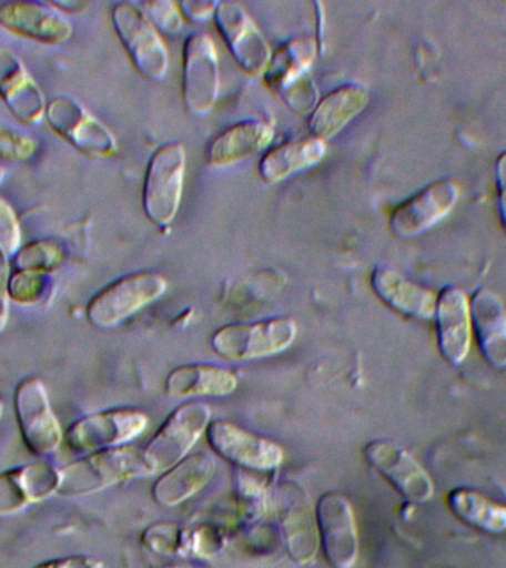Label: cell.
Segmentation results:
<instances>
[{
  "instance_id": "obj_39",
  "label": "cell",
  "mask_w": 506,
  "mask_h": 568,
  "mask_svg": "<svg viewBox=\"0 0 506 568\" xmlns=\"http://www.w3.org/2000/svg\"><path fill=\"white\" fill-rule=\"evenodd\" d=\"M220 2H204V0H185L180 4L182 16L193 22H204L215 16Z\"/></svg>"
},
{
  "instance_id": "obj_38",
  "label": "cell",
  "mask_w": 506,
  "mask_h": 568,
  "mask_svg": "<svg viewBox=\"0 0 506 568\" xmlns=\"http://www.w3.org/2000/svg\"><path fill=\"white\" fill-rule=\"evenodd\" d=\"M9 274H11V264L8 257L0 253V333H3L9 322Z\"/></svg>"
},
{
  "instance_id": "obj_11",
  "label": "cell",
  "mask_w": 506,
  "mask_h": 568,
  "mask_svg": "<svg viewBox=\"0 0 506 568\" xmlns=\"http://www.w3.org/2000/svg\"><path fill=\"white\" fill-rule=\"evenodd\" d=\"M459 195V185L452 178L429 182L393 209L388 221L391 233L402 240L428 233L451 215Z\"/></svg>"
},
{
  "instance_id": "obj_30",
  "label": "cell",
  "mask_w": 506,
  "mask_h": 568,
  "mask_svg": "<svg viewBox=\"0 0 506 568\" xmlns=\"http://www.w3.org/2000/svg\"><path fill=\"white\" fill-rule=\"evenodd\" d=\"M64 257V247L55 240H36L17 252L12 257L11 268L51 274L62 264Z\"/></svg>"
},
{
  "instance_id": "obj_12",
  "label": "cell",
  "mask_w": 506,
  "mask_h": 568,
  "mask_svg": "<svg viewBox=\"0 0 506 568\" xmlns=\"http://www.w3.org/2000/svg\"><path fill=\"white\" fill-rule=\"evenodd\" d=\"M318 544L331 568H353L357 562L360 540L353 506L340 493L318 497L314 509Z\"/></svg>"
},
{
  "instance_id": "obj_41",
  "label": "cell",
  "mask_w": 506,
  "mask_h": 568,
  "mask_svg": "<svg viewBox=\"0 0 506 568\" xmlns=\"http://www.w3.org/2000/svg\"><path fill=\"white\" fill-rule=\"evenodd\" d=\"M153 568H191L189 564L182 561H171L164 564H158V566H153Z\"/></svg>"
},
{
  "instance_id": "obj_15",
  "label": "cell",
  "mask_w": 506,
  "mask_h": 568,
  "mask_svg": "<svg viewBox=\"0 0 506 568\" xmlns=\"http://www.w3.org/2000/svg\"><path fill=\"white\" fill-rule=\"evenodd\" d=\"M431 322H434L435 342L444 362L453 367L464 364L473 346L469 295L461 287L444 286L437 292Z\"/></svg>"
},
{
  "instance_id": "obj_23",
  "label": "cell",
  "mask_w": 506,
  "mask_h": 568,
  "mask_svg": "<svg viewBox=\"0 0 506 568\" xmlns=\"http://www.w3.org/2000/svg\"><path fill=\"white\" fill-rule=\"evenodd\" d=\"M371 102V93L360 83H345L328 92L308 119L311 136L327 141L344 131L355 118H358Z\"/></svg>"
},
{
  "instance_id": "obj_21",
  "label": "cell",
  "mask_w": 506,
  "mask_h": 568,
  "mask_svg": "<svg viewBox=\"0 0 506 568\" xmlns=\"http://www.w3.org/2000/svg\"><path fill=\"white\" fill-rule=\"evenodd\" d=\"M0 98L21 123L33 126L44 119L47 101L42 89L20 58L3 47H0Z\"/></svg>"
},
{
  "instance_id": "obj_13",
  "label": "cell",
  "mask_w": 506,
  "mask_h": 568,
  "mask_svg": "<svg viewBox=\"0 0 506 568\" xmlns=\"http://www.w3.org/2000/svg\"><path fill=\"white\" fill-rule=\"evenodd\" d=\"M220 95V60L211 36L193 33L184 43L182 98L185 110L203 118L213 110Z\"/></svg>"
},
{
  "instance_id": "obj_36",
  "label": "cell",
  "mask_w": 506,
  "mask_h": 568,
  "mask_svg": "<svg viewBox=\"0 0 506 568\" xmlns=\"http://www.w3.org/2000/svg\"><path fill=\"white\" fill-rule=\"evenodd\" d=\"M21 248V226L11 204L0 195V253L9 257Z\"/></svg>"
},
{
  "instance_id": "obj_19",
  "label": "cell",
  "mask_w": 506,
  "mask_h": 568,
  "mask_svg": "<svg viewBox=\"0 0 506 568\" xmlns=\"http://www.w3.org/2000/svg\"><path fill=\"white\" fill-rule=\"evenodd\" d=\"M473 342L483 362L495 371L506 368V306L497 293L487 287L469 295Z\"/></svg>"
},
{
  "instance_id": "obj_37",
  "label": "cell",
  "mask_w": 506,
  "mask_h": 568,
  "mask_svg": "<svg viewBox=\"0 0 506 568\" xmlns=\"http://www.w3.org/2000/svg\"><path fill=\"white\" fill-rule=\"evenodd\" d=\"M493 178H495L497 217H499L502 230L506 234V150L500 151L495 160Z\"/></svg>"
},
{
  "instance_id": "obj_42",
  "label": "cell",
  "mask_w": 506,
  "mask_h": 568,
  "mask_svg": "<svg viewBox=\"0 0 506 568\" xmlns=\"http://www.w3.org/2000/svg\"><path fill=\"white\" fill-rule=\"evenodd\" d=\"M3 180H4V171L2 168H0V185H2Z\"/></svg>"
},
{
  "instance_id": "obj_34",
  "label": "cell",
  "mask_w": 506,
  "mask_h": 568,
  "mask_svg": "<svg viewBox=\"0 0 506 568\" xmlns=\"http://www.w3.org/2000/svg\"><path fill=\"white\" fill-rule=\"evenodd\" d=\"M144 16L149 18L154 29L169 38H176L184 29V18L180 9L168 0H154V2L138 3Z\"/></svg>"
},
{
  "instance_id": "obj_10",
  "label": "cell",
  "mask_w": 506,
  "mask_h": 568,
  "mask_svg": "<svg viewBox=\"0 0 506 568\" xmlns=\"http://www.w3.org/2000/svg\"><path fill=\"white\" fill-rule=\"evenodd\" d=\"M363 457L406 504L422 505L433 499L435 488L428 470L398 443L373 439L364 446Z\"/></svg>"
},
{
  "instance_id": "obj_7",
  "label": "cell",
  "mask_w": 506,
  "mask_h": 568,
  "mask_svg": "<svg viewBox=\"0 0 506 568\" xmlns=\"http://www.w3.org/2000/svg\"><path fill=\"white\" fill-rule=\"evenodd\" d=\"M149 424V417L136 408H111L93 413L74 422L65 433V444L78 455L128 446L140 437Z\"/></svg>"
},
{
  "instance_id": "obj_27",
  "label": "cell",
  "mask_w": 506,
  "mask_h": 568,
  "mask_svg": "<svg viewBox=\"0 0 506 568\" xmlns=\"http://www.w3.org/2000/svg\"><path fill=\"white\" fill-rule=\"evenodd\" d=\"M317 53V43L308 36L287 40L271 55L269 67L262 74L265 83L269 84L271 91L283 97L284 93L306 79V73L313 65Z\"/></svg>"
},
{
  "instance_id": "obj_43",
  "label": "cell",
  "mask_w": 506,
  "mask_h": 568,
  "mask_svg": "<svg viewBox=\"0 0 506 568\" xmlns=\"http://www.w3.org/2000/svg\"><path fill=\"white\" fill-rule=\"evenodd\" d=\"M3 415V403L0 402V417H2Z\"/></svg>"
},
{
  "instance_id": "obj_25",
  "label": "cell",
  "mask_w": 506,
  "mask_h": 568,
  "mask_svg": "<svg viewBox=\"0 0 506 568\" xmlns=\"http://www.w3.org/2000/svg\"><path fill=\"white\" fill-rule=\"evenodd\" d=\"M237 386L239 377L229 368L195 363L173 368L166 377L164 389L172 398H221L229 397Z\"/></svg>"
},
{
  "instance_id": "obj_6",
  "label": "cell",
  "mask_w": 506,
  "mask_h": 568,
  "mask_svg": "<svg viewBox=\"0 0 506 568\" xmlns=\"http://www.w3.org/2000/svg\"><path fill=\"white\" fill-rule=\"evenodd\" d=\"M111 21L138 73L153 82H163L169 70L166 47L138 3H115Z\"/></svg>"
},
{
  "instance_id": "obj_2",
  "label": "cell",
  "mask_w": 506,
  "mask_h": 568,
  "mask_svg": "<svg viewBox=\"0 0 506 568\" xmlns=\"http://www.w3.org/2000/svg\"><path fill=\"white\" fill-rule=\"evenodd\" d=\"M166 291L168 282L162 274L142 271L123 275L89 301L88 322L102 331L118 327L145 306L154 304Z\"/></svg>"
},
{
  "instance_id": "obj_33",
  "label": "cell",
  "mask_w": 506,
  "mask_h": 568,
  "mask_svg": "<svg viewBox=\"0 0 506 568\" xmlns=\"http://www.w3.org/2000/svg\"><path fill=\"white\" fill-rule=\"evenodd\" d=\"M39 142L29 133L13 126L0 118V160L4 162H27L38 153Z\"/></svg>"
},
{
  "instance_id": "obj_31",
  "label": "cell",
  "mask_w": 506,
  "mask_h": 568,
  "mask_svg": "<svg viewBox=\"0 0 506 568\" xmlns=\"http://www.w3.org/2000/svg\"><path fill=\"white\" fill-rule=\"evenodd\" d=\"M141 541L149 557L175 558L189 554L186 531L178 524H154L142 532Z\"/></svg>"
},
{
  "instance_id": "obj_40",
  "label": "cell",
  "mask_w": 506,
  "mask_h": 568,
  "mask_svg": "<svg viewBox=\"0 0 506 568\" xmlns=\"http://www.w3.org/2000/svg\"><path fill=\"white\" fill-rule=\"evenodd\" d=\"M33 568H104V564L93 557L73 555V557L51 559V561H44Z\"/></svg>"
},
{
  "instance_id": "obj_3",
  "label": "cell",
  "mask_w": 506,
  "mask_h": 568,
  "mask_svg": "<svg viewBox=\"0 0 506 568\" xmlns=\"http://www.w3.org/2000/svg\"><path fill=\"white\" fill-rule=\"evenodd\" d=\"M297 335L295 320L273 317L253 323L225 324L213 333L212 349L230 362L273 357L291 348Z\"/></svg>"
},
{
  "instance_id": "obj_35",
  "label": "cell",
  "mask_w": 506,
  "mask_h": 568,
  "mask_svg": "<svg viewBox=\"0 0 506 568\" xmlns=\"http://www.w3.org/2000/svg\"><path fill=\"white\" fill-rule=\"evenodd\" d=\"M224 536L220 528L212 524H203L194 530L186 531V549L189 552L198 555L199 558L215 557L224 548Z\"/></svg>"
},
{
  "instance_id": "obj_8",
  "label": "cell",
  "mask_w": 506,
  "mask_h": 568,
  "mask_svg": "<svg viewBox=\"0 0 506 568\" xmlns=\"http://www.w3.org/2000/svg\"><path fill=\"white\" fill-rule=\"evenodd\" d=\"M44 119L57 135L88 158H110L118 151L113 132L74 98L53 97L47 104Z\"/></svg>"
},
{
  "instance_id": "obj_5",
  "label": "cell",
  "mask_w": 506,
  "mask_h": 568,
  "mask_svg": "<svg viewBox=\"0 0 506 568\" xmlns=\"http://www.w3.org/2000/svg\"><path fill=\"white\" fill-rule=\"evenodd\" d=\"M211 407L202 403H185L166 417L144 448L153 474L171 469L185 459L199 438L211 425Z\"/></svg>"
},
{
  "instance_id": "obj_26",
  "label": "cell",
  "mask_w": 506,
  "mask_h": 568,
  "mask_svg": "<svg viewBox=\"0 0 506 568\" xmlns=\"http://www.w3.org/2000/svg\"><path fill=\"white\" fill-rule=\"evenodd\" d=\"M326 150V144L318 138H297L266 151L262 155L257 171L266 184H279L295 173L322 162Z\"/></svg>"
},
{
  "instance_id": "obj_29",
  "label": "cell",
  "mask_w": 506,
  "mask_h": 568,
  "mask_svg": "<svg viewBox=\"0 0 506 568\" xmlns=\"http://www.w3.org/2000/svg\"><path fill=\"white\" fill-rule=\"evenodd\" d=\"M284 540L291 557L300 564L314 559L318 549V532L315 517L304 506L287 509L282 518Z\"/></svg>"
},
{
  "instance_id": "obj_16",
  "label": "cell",
  "mask_w": 506,
  "mask_h": 568,
  "mask_svg": "<svg viewBox=\"0 0 506 568\" xmlns=\"http://www.w3.org/2000/svg\"><path fill=\"white\" fill-rule=\"evenodd\" d=\"M213 17L240 69L251 75L264 74L273 53L246 9L235 2H220Z\"/></svg>"
},
{
  "instance_id": "obj_24",
  "label": "cell",
  "mask_w": 506,
  "mask_h": 568,
  "mask_svg": "<svg viewBox=\"0 0 506 568\" xmlns=\"http://www.w3.org/2000/svg\"><path fill=\"white\" fill-rule=\"evenodd\" d=\"M215 469V460L206 453L186 456L171 469L164 470L151 488V496L163 508H175L206 487Z\"/></svg>"
},
{
  "instance_id": "obj_32",
  "label": "cell",
  "mask_w": 506,
  "mask_h": 568,
  "mask_svg": "<svg viewBox=\"0 0 506 568\" xmlns=\"http://www.w3.org/2000/svg\"><path fill=\"white\" fill-rule=\"evenodd\" d=\"M51 274L38 271L11 270L9 274V300L20 305H36L52 295Z\"/></svg>"
},
{
  "instance_id": "obj_20",
  "label": "cell",
  "mask_w": 506,
  "mask_h": 568,
  "mask_svg": "<svg viewBox=\"0 0 506 568\" xmlns=\"http://www.w3.org/2000/svg\"><path fill=\"white\" fill-rule=\"evenodd\" d=\"M371 287L377 300L407 320L431 322L437 292L421 286L388 265H376L371 274Z\"/></svg>"
},
{
  "instance_id": "obj_1",
  "label": "cell",
  "mask_w": 506,
  "mask_h": 568,
  "mask_svg": "<svg viewBox=\"0 0 506 568\" xmlns=\"http://www.w3.org/2000/svg\"><path fill=\"white\" fill-rule=\"evenodd\" d=\"M154 475L144 450L131 446L109 448L87 455L61 469L58 496L80 497L95 495L133 478Z\"/></svg>"
},
{
  "instance_id": "obj_22",
  "label": "cell",
  "mask_w": 506,
  "mask_h": 568,
  "mask_svg": "<svg viewBox=\"0 0 506 568\" xmlns=\"http://www.w3.org/2000/svg\"><path fill=\"white\" fill-rule=\"evenodd\" d=\"M274 136L273 124L264 120L247 119L234 123L209 144L206 164L215 169L233 166L264 151Z\"/></svg>"
},
{
  "instance_id": "obj_18",
  "label": "cell",
  "mask_w": 506,
  "mask_h": 568,
  "mask_svg": "<svg viewBox=\"0 0 506 568\" xmlns=\"http://www.w3.org/2000/svg\"><path fill=\"white\" fill-rule=\"evenodd\" d=\"M60 484L61 469L48 462H33L0 474V518L12 517L57 495Z\"/></svg>"
},
{
  "instance_id": "obj_9",
  "label": "cell",
  "mask_w": 506,
  "mask_h": 568,
  "mask_svg": "<svg viewBox=\"0 0 506 568\" xmlns=\"http://www.w3.org/2000/svg\"><path fill=\"white\" fill-rule=\"evenodd\" d=\"M13 410L22 442L30 453L39 457L57 453L64 435L49 403L47 386L39 377L20 382L13 395Z\"/></svg>"
},
{
  "instance_id": "obj_28",
  "label": "cell",
  "mask_w": 506,
  "mask_h": 568,
  "mask_svg": "<svg viewBox=\"0 0 506 568\" xmlns=\"http://www.w3.org/2000/svg\"><path fill=\"white\" fill-rule=\"evenodd\" d=\"M448 513L461 521L487 535L506 531V505L490 499L470 487H455L446 495Z\"/></svg>"
},
{
  "instance_id": "obj_14",
  "label": "cell",
  "mask_w": 506,
  "mask_h": 568,
  "mask_svg": "<svg viewBox=\"0 0 506 568\" xmlns=\"http://www.w3.org/2000/svg\"><path fill=\"white\" fill-rule=\"evenodd\" d=\"M209 447L240 468L270 473L284 459L283 448L271 439L261 437L229 420H213L206 430Z\"/></svg>"
},
{
  "instance_id": "obj_4",
  "label": "cell",
  "mask_w": 506,
  "mask_h": 568,
  "mask_svg": "<svg viewBox=\"0 0 506 568\" xmlns=\"http://www.w3.org/2000/svg\"><path fill=\"white\" fill-rule=\"evenodd\" d=\"M186 171L184 144L160 145L150 158L142 186L145 216L158 226H169L180 212Z\"/></svg>"
},
{
  "instance_id": "obj_17",
  "label": "cell",
  "mask_w": 506,
  "mask_h": 568,
  "mask_svg": "<svg viewBox=\"0 0 506 568\" xmlns=\"http://www.w3.org/2000/svg\"><path fill=\"white\" fill-rule=\"evenodd\" d=\"M0 26L21 38L58 47L73 36L69 18L49 3L12 0L0 3Z\"/></svg>"
}]
</instances>
